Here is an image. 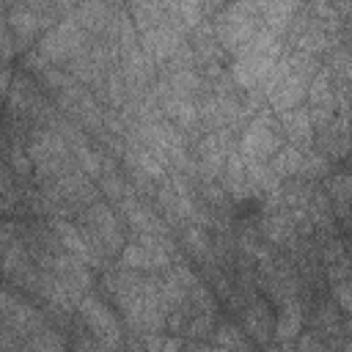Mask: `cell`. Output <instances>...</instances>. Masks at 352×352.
Here are the masks:
<instances>
[{"instance_id": "cell-19", "label": "cell", "mask_w": 352, "mask_h": 352, "mask_svg": "<svg viewBox=\"0 0 352 352\" xmlns=\"http://www.w3.org/2000/svg\"><path fill=\"white\" fill-rule=\"evenodd\" d=\"M327 170V160L322 157V154H316V151H311V154H305L302 157V168H300V173L302 176H322Z\"/></svg>"}, {"instance_id": "cell-20", "label": "cell", "mask_w": 352, "mask_h": 352, "mask_svg": "<svg viewBox=\"0 0 352 352\" xmlns=\"http://www.w3.org/2000/svg\"><path fill=\"white\" fill-rule=\"evenodd\" d=\"M179 349H182L179 338H168V341H162V349L160 352H179Z\"/></svg>"}, {"instance_id": "cell-13", "label": "cell", "mask_w": 352, "mask_h": 352, "mask_svg": "<svg viewBox=\"0 0 352 352\" xmlns=\"http://www.w3.org/2000/svg\"><path fill=\"white\" fill-rule=\"evenodd\" d=\"M242 322H245V330H248L250 336L261 338V341H267V338L272 336V330H275V319H272V314L267 311V305H261V302L248 305L245 314H242Z\"/></svg>"}, {"instance_id": "cell-22", "label": "cell", "mask_w": 352, "mask_h": 352, "mask_svg": "<svg viewBox=\"0 0 352 352\" xmlns=\"http://www.w3.org/2000/svg\"><path fill=\"white\" fill-rule=\"evenodd\" d=\"M16 352H30V349H16Z\"/></svg>"}, {"instance_id": "cell-15", "label": "cell", "mask_w": 352, "mask_h": 352, "mask_svg": "<svg viewBox=\"0 0 352 352\" xmlns=\"http://www.w3.org/2000/svg\"><path fill=\"white\" fill-rule=\"evenodd\" d=\"M300 324H302V311H300L297 300L283 302V311H280V316L275 319V336H278V341H283V344L292 341V338L297 336Z\"/></svg>"}, {"instance_id": "cell-3", "label": "cell", "mask_w": 352, "mask_h": 352, "mask_svg": "<svg viewBox=\"0 0 352 352\" xmlns=\"http://www.w3.org/2000/svg\"><path fill=\"white\" fill-rule=\"evenodd\" d=\"M239 148H242V160L267 162V160L280 148V135H278L275 124H272L267 116H256V118L248 124V129L242 132Z\"/></svg>"}, {"instance_id": "cell-2", "label": "cell", "mask_w": 352, "mask_h": 352, "mask_svg": "<svg viewBox=\"0 0 352 352\" xmlns=\"http://www.w3.org/2000/svg\"><path fill=\"white\" fill-rule=\"evenodd\" d=\"M82 236L94 248L96 256L102 253H116L121 245V223L104 204H91L82 214Z\"/></svg>"}, {"instance_id": "cell-11", "label": "cell", "mask_w": 352, "mask_h": 352, "mask_svg": "<svg viewBox=\"0 0 352 352\" xmlns=\"http://www.w3.org/2000/svg\"><path fill=\"white\" fill-rule=\"evenodd\" d=\"M124 11L129 14V19H132L143 33L151 30V28H157V25H162V22L168 19L162 3H129V6H124Z\"/></svg>"}, {"instance_id": "cell-18", "label": "cell", "mask_w": 352, "mask_h": 352, "mask_svg": "<svg viewBox=\"0 0 352 352\" xmlns=\"http://www.w3.org/2000/svg\"><path fill=\"white\" fill-rule=\"evenodd\" d=\"M182 239H184V245H187V250H190L192 256H201V258H204V256L209 253V236H206L198 226H190Z\"/></svg>"}, {"instance_id": "cell-5", "label": "cell", "mask_w": 352, "mask_h": 352, "mask_svg": "<svg viewBox=\"0 0 352 352\" xmlns=\"http://www.w3.org/2000/svg\"><path fill=\"white\" fill-rule=\"evenodd\" d=\"M80 314L88 324V330L96 336V341L104 346V349H116L121 344V330H118V322L116 316L110 314V308L96 300V297H80Z\"/></svg>"}, {"instance_id": "cell-8", "label": "cell", "mask_w": 352, "mask_h": 352, "mask_svg": "<svg viewBox=\"0 0 352 352\" xmlns=\"http://www.w3.org/2000/svg\"><path fill=\"white\" fill-rule=\"evenodd\" d=\"M280 129L286 132V138H289L297 148L311 146V140H314V121H311L308 107L300 104V107H294V110L280 113Z\"/></svg>"}, {"instance_id": "cell-14", "label": "cell", "mask_w": 352, "mask_h": 352, "mask_svg": "<svg viewBox=\"0 0 352 352\" xmlns=\"http://www.w3.org/2000/svg\"><path fill=\"white\" fill-rule=\"evenodd\" d=\"M302 148H297V146H280L272 157H270V170L280 179V176H297L300 173V168H302Z\"/></svg>"}, {"instance_id": "cell-9", "label": "cell", "mask_w": 352, "mask_h": 352, "mask_svg": "<svg viewBox=\"0 0 352 352\" xmlns=\"http://www.w3.org/2000/svg\"><path fill=\"white\" fill-rule=\"evenodd\" d=\"M253 8H256L258 22H264V28H270L278 36L294 22V14L300 11L297 3H253Z\"/></svg>"}, {"instance_id": "cell-21", "label": "cell", "mask_w": 352, "mask_h": 352, "mask_svg": "<svg viewBox=\"0 0 352 352\" xmlns=\"http://www.w3.org/2000/svg\"><path fill=\"white\" fill-rule=\"evenodd\" d=\"M11 85V74L8 72H0V91H6Z\"/></svg>"}, {"instance_id": "cell-6", "label": "cell", "mask_w": 352, "mask_h": 352, "mask_svg": "<svg viewBox=\"0 0 352 352\" xmlns=\"http://www.w3.org/2000/svg\"><path fill=\"white\" fill-rule=\"evenodd\" d=\"M278 58H264V55H248V52H239L234 66H231V77L239 88H250V91H258L264 85V80L270 77L272 66H275Z\"/></svg>"}, {"instance_id": "cell-1", "label": "cell", "mask_w": 352, "mask_h": 352, "mask_svg": "<svg viewBox=\"0 0 352 352\" xmlns=\"http://www.w3.org/2000/svg\"><path fill=\"white\" fill-rule=\"evenodd\" d=\"M85 47H88V33L72 16H66V19H58V25H52L41 36L36 52L44 58L47 66H58V63L77 58Z\"/></svg>"}, {"instance_id": "cell-12", "label": "cell", "mask_w": 352, "mask_h": 352, "mask_svg": "<svg viewBox=\"0 0 352 352\" xmlns=\"http://www.w3.org/2000/svg\"><path fill=\"white\" fill-rule=\"evenodd\" d=\"M162 107H165V113H168V118L173 121V126L179 129H192L195 124H198V104L192 102V99H182V96H168L165 102H162Z\"/></svg>"}, {"instance_id": "cell-17", "label": "cell", "mask_w": 352, "mask_h": 352, "mask_svg": "<svg viewBox=\"0 0 352 352\" xmlns=\"http://www.w3.org/2000/svg\"><path fill=\"white\" fill-rule=\"evenodd\" d=\"M214 346H223L228 352H239L245 349V338H242V330L234 327V324H223L214 330Z\"/></svg>"}, {"instance_id": "cell-4", "label": "cell", "mask_w": 352, "mask_h": 352, "mask_svg": "<svg viewBox=\"0 0 352 352\" xmlns=\"http://www.w3.org/2000/svg\"><path fill=\"white\" fill-rule=\"evenodd\" d=\"M165 6V3H162ZM182 44H184V30L168 16L162 25H157V28H151V30H146L143 33V44H140V50H143V55L154 63H168L179 50H182Z\"/></svg>"}, {"instance_id": "cell-7", "label": "cell", "mask_w": 352, "mask_h": 352, "mask_svg": "<svg viewBox=\"0 0 352 352\" xmlns=\"http://www.w3.org/2000/svg\"><path fill=\"white\" fill-rule=\"evenodd\" d=\"M292 66V63H289ZM308 77H302V74H297V72H289L270 94H267V99L272 102V107L278 110V113H286V110H294V107H300L302 104V99H305V91H308Z\"/></svg>"}, {"instance_id": "cell-16", "label": "cell", "mask_w": 352, "mask_h": 352, "mask_svg": "<svg viewBox=\"0 0 352 352\" xmlns=\"http://www.w3.org/2000/svg\"><path fill=\"white\" fill-rule=\"evenodd\" d=\"M30 352H63V338L60 333L41 327L30 336Z\"/></svg>"}, {"instance_id": "cell-10", "label": "cell", "mask_w": 352, "mask_h": 352, "mask_svg": "<svg viewBox=\"0 0 352 352\" xmlns=\"http://www.w3.org/2000/svg\"><path fill=\"white\" fill-rule=\"evenodd\" d=\"M124 214H126V220H129V226H132L135 231H140V234H154V236L162 234V223L157 220V214H154L146 204H138V201L124 198Z\"/></svg>"}]
</instances>
